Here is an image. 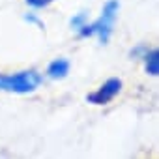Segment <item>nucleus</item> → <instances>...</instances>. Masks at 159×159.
<instances>
[{
  "instance_id": "1",
  "label": "nucleus",
  "mask_w": 159,
  "mask_h": 159,
  "mask_svg": "<svg viewBox=\"0 0 159 159\" xmlns=\"http://www.w3.org/2000/svg\"><path fill=\"white\" fill-rule=\"evenodd\" d=\"M118 10H120V2H118V0H109V2L103 6V11H101L99 19L96 23H92V25L81 26V28H79V34H81L83 38H86V36H98L99 41L105 45L111 39Z\"/></svg>"
},
{
  "instance_id": "2",
  "label": "nucleus",
  "mask_w": 159,
  "mask_h": 159,
  "mask_svg": "<svg viewBox=\"0 0 159 159\" xmlns=\"http://www.w3.org/2000/svg\"><path fill=\"white\" fill-rule=\"evenodd\" d=\"M41 84V75L36 71H21L13 75H0V90L13 94L34 92Z\"/></svg>"
},
{
  "instance_id": "3",
  "label": "nucleus",
  "mask_w": 159,
  "mask_h": 159,
  "mask_svg": "<svg viewBox=\"0 0 159 159\" xmlns=\"http://www.w3.org/2000/svg\"><path fill=\"white\" fill-rule=\"evenodd\" d=\"M120 90H122V81H120V79H109L101 88H98L86 99H88V103H94V105H105V103L112 101L118 96Z\"/></svg>"
},
{
  "instance_id": "4",
  "label": "nucleus",
  "mask_w": 159,
  "mask_h": 159,
  "mask_svg": "<svg viewBox=\"0 0 159 159\" xmlns=\"http://www.w3.org/2000/svg\"><path fill=\"white\" fill-rule=\"evenodd\" d=\"M67 73H69V62L66 58H56L47 67V75L51 79H64Z\"/></svg>"
},
{
  "instance_id": "5",
  "label": "nucleus",
  "mask_w": 159,
  "mask_h": 159,
  "mask_svg": "<svg viewBox=\"0 0 159 159\" xmlns=\"http://www.w3.org/2000/svg\"><path fill=\"white\" fill-rule=\"evenodd\" d=\"M144 62H146V71L155 77V75L159 73V52H157L155 49L150 51V52L144 56Z\"/></svg>"
},
{
  "instance_id": "6",
  "label": "nucleus",
  "mask_w": 159,
  "mask_h": 159,
  "mask_svg": "<svg viewBox=\"0 0 159 159\" xmlns=\"http://www.w3.org/2000/svg\"><path fill=\"white\" fill-rule=\"evenodd\" d=\"M86 13H79V15H75L73 19H71V26L75 28V30H79V28H81V26H84L86 23Z\"/></svg>"
},
{
  "instance_id": "7",
  "label": "nucleus",
  "mask_w": 159,
  "mask_h": 159,
  "mask_svg": "<svg viewBox=\"0 0 159 159\" xmlns=\"http://www.w3.org/2000/svg\"><path fill=\"white\" fill-rule=\"evenodd\" d=\"M26 2L32 6V8H45V6H49L52 0H26Z\"/></svg>"
}]
</instances>
